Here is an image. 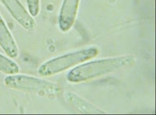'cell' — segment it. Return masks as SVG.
<instances>
[{"label": "cell", "instance_id": "obj_1", "mask_svg": "<svg viewBox=\"0 0 156 115\" xmlns=\"http://www.w3.org/2000/svg\"><path fill=\"white\" fill-rule=\"evenodd\" d=\"M134 61L133 56H120L84 62L71 70L66 79L70 83L87 82L109 73L114 72L123 67L131 65Z\"/></svg>", "mask_w": 156, "mask_h": 115}, {"label": "cell", "instance_id": "obj_2", "mask_svg": "<svg viewBox=\"0 0 156 115\" xmlns=\"http://www.w3.org/2000/svg\"><path fill=\"white\" fill-rule=\"evenodd\" d=\"M98 53V49L95 46H91L76 52L58 56L43 63L38 67L37 73L39 75L43 77L53 76L62 71H66L71 67H76L89 61L94 57H97Z\"/></svg>", "mask_w": 156, "mask_h": 115}, {"label": "cell", "instance_id": "obj_3", "mask_svg": "<svg viewBox=\"0 0 156 115\" xmlns=\"http://www.w3.org/2000/svg\"><path fill=\"white\" fill-rule=\"evenodd\" d=\"M4 83L9 89L51 99L58 97L61 92L60 88L52 82L24 74H9L5 78Z\"/></svg>", "mask_w": 156, "mask_h": 115}, {"label": "cell", "instance_id": "obj_4", "mask_svg": "<svg viewBox=\"0 0 156 115\" xmlns=\"http://www.w3.org/2000/svg\"><path fill=\"white\" fill-rule=\"evenodd\" d=\"M0 2L5 6L11 16L23 28L28 31L34 28L35 20L19 0H0Z\"/></svg>", "mask_w": 156, "mask_h": 115}, {"label": "cell", "instance_id": "obj_5", "mask_svg": "<svg viewBox=\"0 0 156 115\" xmlns=\"http://www.w3.org/2000/svg\"><path fill=\"white\" fill-rule=\"evenodd\" d=\"M80 0H62L58 13V28L62 32H67L76 21Z\"/></svg>", "mask_w": 156, "mask_h": 115}, {"label": "cell", "instance_id": "obj_6", "mask_svg": "<svg viewBox=\"0 0 156 115\" xmlns=\"http://www.w3.org/2000/svg\"><path fill=\"white\" fill-rule=\"evenodd\" d=\"M0 47L10 58H16L19 54L17 45L7 25L0 16Z\"/></svg>", "mask_w": 156, "mask_h": 115}, {"label": "cell", "instance_id": "obj_7", "mask_svg": "<svg viewBox=\"0 0 156 115\" xmlns=\"http://www.w3.org/2000/svg\"><path fill=\"white\" fill-rule=\"evenodd\" d=\"M64 98L70 106L82 113H105V111L94 106L85 99L72 92H66Z\"/></svg>", "mask_w": 156, "mask_h": 115}, {"label": "cell", "instance_id": "obj_8", "mask_svg": "<svg viewBox=\"0 0 156 115\" xmlns=\"http://www.w3.org/2000/svg\"><path fill=\"white\" fill-rule=\"evenodd\" d=\"M20 67L13 60L0 53V72L5 74H18Z\"/></svg>", "mask_w": 156, "mask_h": 115}, {"label": "cell", "instance_id": "obj_9", "mask_svg": "<svg viewBox=\"0 0 156 115\" xmlns=\"http://www.w3.org/2000/svg\"><path fill=\"white\" fill-rule=\"evenodd\" d=\"M27 6V10L33 17H35L40 12V0H26Z\"/></svg>", "mask_w": 156, "mask_h": 115}]
</instances>
